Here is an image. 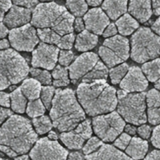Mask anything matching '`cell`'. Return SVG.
I'll return each mask as SVG.
<instances>
[{"label": "cell", "instance_id": "6da1fadb", "mask_svg": "<svg viewBox=\"0 0 160 160\" xmlns=\"http://www.w3.org/2000/svg\"><path fill=\"white\" fill-rule=\"evenodd\" d=\"M37 139L31 121L12 114L0 128V151L10 158L26 154Z\"/></svg>", "mask_w": 160, "mask_h": 160}, {"label": "cell", "instance_id": "7a4b0ae2", "mask_svg": "<svg viewBox=\"0 0 160 160\" xmlns=\"http://www.w3.org/2000/svg\"><path fill=\"white\" fill-rule=\"evenodd\" d=\"M76 94L79 103L89 116L111 112L117 107L116 90L106 80L81 82L77 88Z\"/></svg>", "mask_w": 160, "mask_h": 160}, {"label": "cell", "instance_id": "3957f363", "mask_svg": "<svg viewBox=\"0 0 160 160\" xmlns=\"http://www.w3.org/2000/svg\"><path fill=\"white\" fill-rule=\"evenodd\" d=\"M49 115L52 126L61 132L73 129L86 118L74 91L70 88L55 91Z\"/></svg>", "mask_w": 160, "mask_h": 160}, {"label": "cell", "instance_id": "277c9868", "mask_svg": "<svg viewBox=\"0 0 160 160\" xmlns=\"http://www.w3.org/2000/svg\"><path fill=\"white\" fill-rule=\"evenodd\" d=\"M74 17L63 6L54 2L38 4L32 12L31 25L50 28L60 36L72 33Z\"/></svg>", "mask_w": 160, "mask_h": 160}, {"label": "cell", "instance_id": "5b68a950", "mask_svg": "<svg viewBox=\"0 0 160 160\" xmlns=\"http://www.w3.org/2000/svg\"><path fill=\"white\" fill-rule=\"evenodd\" d=\"M29 72L26 59L18 52L0 50V91L25 79Z\"/></svg>", "mask_w": 160, "mask_h": 160}, {"label": "cell", "instance_id": "8992f818", "mask_svg": "<svg viewBox=\"0 0 160 160\" xmlns=\"http://www.w3.org/2000/svg\"><path fill=\"white\" fill-rule=\"evenodd\" d=\"M160 56V36L151 29L139 28L131 38V59L138 63H144Z\"/></svg>", "mask_w": 160, "mask_h": 160}, {"label": "cell", "instance_id": "52a82bcc", "mask_svg": "<svg viewBox=\"0 0 160 160\" xmlns=\"http://www.w3.org/2000/svg\"><path fill=\"white\" fill-rule=\"evenodd\" d=\"M117 94L118 112L124 120L134 125L146 122L145 92H126L119 90Z\"/></svg>", "mask_w": 160, "mask_h": 160}, {"label": "cell", "instance_id": "ba28073f", "mask_svg": "<svg viewBox=\"0 0 160 160\" xmlns=\"http://www.w3.org/2000/svg\"><path fill=\"white\" fill-rule=\"evenodd\" d=\"M94 133L104 142L114 141L122 132L125 121L116 111L96 116L92 119Z\"/></svg>", "mask_w": 160, "mask_h": 160}, {"label": "cell", "instance_id": "9c48e42d", "mask_svg": "<svg viewBox=\"0 0 160 160\" xmlns=\"http://www.w3.org/2000/svg\"><path fill=\"white\" fill-rule=\"evenodd\" d=\"M68 151L58 141L47 137L38 140L30 151L31 160H66Z\"/></svg>", "mask_w": 160, "mask_h": 160}, {"label": "cell", "instance_id": "30bf717a", "mask_svg": "<svg viewBox=\"0 0 160 160\" xmlns=\"http://www.w3.org/2000/svg\"><path fill=\"white\" fill-rule=\"evenodd\" d=\"M9 40L11 46L19 51H32L39 42L37 31L31 24L12 29Z\"/></svg>", "mask_w": 160, "mask_h": 160}, {"label": "cell", "instance_id": "8fae6325", "mask_svg": "<svg viewBox=\"0 0 160 160\" xmlns=\"http://www.w3.org/2000/svg\"><path fill=\"white\" fill-rule=\"evenodd\" d=\"M92 130L89 119H86L80 122L73 129L62 132L59 138L64 144L70 149H80L86 140L89 139L92 135Z\"/></svg>", "mask_w": 160, "mask_h": 160}, {"label": "cell", "instance_id": "7c38bea8", "mask_svg": "<svg viewBox=\"0 0 160 160\" xmlns=\"http://www.w3.org/2000/svg\"><path fill=\"white\" fill-rule=\"evenodd\" d=\"M59 49L53 44L40 42L32 52L31 65L48 70L54 68L58 60Z\"/></svg>", "mask_w": 160, "mask_h": 160}, {"label": "cell", "instance_id": "4fadbf2b", "mask_svg": "<svg viewBox=\"0 0 160 160\" xmlns=\"http://www.w3.org/2000/svg\"><path fill=\"white\" fill-rule=\"evenodd\" d=\"M99 61L98 56L94 52H88L79 55L69 66V78L75 84L78 80L89 72Z\"/></svg>", "mask_w": 160, "mask_h": 160}, {"label": "cell", "instance_id": "5bb4252c", "mask_svg": "<svg viewBox=\"0 0 160 160\" xmlns=\"http://www.w3.org/2000/svg\"><path fill=\"white\" fill-rule=\"evenodd\" d=\"M119 86L126 92H142L148 88V81L141 69L133 66L129 68Z\"/></svg>", "mask_w": 160, "mask_h": 160}, {"label": "cell", "instance_id": "9a60e30c", "mask_svg": "<svg viewBox=\"0 0 160 160\" xmlns=\"http://www.w3.org/2000/svg\"><path fill=\"white\" fill-rule=\"evenodd\" d=\"M83 21L86 29L96 35H101L110 22L109 17L100 8H93L87 11Z\"/></svg>", "mask_w": 160, "mask_h": 160}, {"label": "cell", "instance_id": "2e32d148", "mask_svg": "<svg viewBox=\"0 0 160 160\" xmlns=\"http://www.w3.org/2000/svg\"><path fill=\"white\" fill-rule=\"evenodd\" d=\"M31 14L30 9L13 5L8 14L4 16L3 22L8 28H19L28 24L31 20Z\"/></svg>", "mask_w": 160, "mask_h": 160}, {"label": "cell", "instance_id": "e0dca14e", "mask_svg": "<svg viewBox=\"0 0 160 160\" xmlns=\"http://www.w3.org/2000/svg\"><path fill=\"white\" fill-rule=\"evenodd\" d=\"M102 46L106 47L123 62L126 61L130 55L129 40L122 36L115 35L106 38L104 41Z\"/></svg>", "mask_w": 160, "mask_h": 160}, {"label": "cell", "instance_id": "ac0fdd59", "mask_svg": "<svg viewBox=\"0 0 160 160\" xmlns=\"http://www.w3.org/2000/svg\"><path fill=\"white\" fill-rule=\"evenodd\" d=\"M86 160H133L114 146L103 144L97 151L86 155Z\"/></svg>", "mask_w": 160, "mask_h": 160}, {"label": "cell", "instance_id": "d6986e66", "mask_svg": "<svg viewBox=\"0 0 160 160\" xmlns=\"http://www.w3.org/2000/svg\"><path fill=\"white\" fill-rule=\"evenodd\" d=\"M128 12L138 21L146 22L152 14L151 0H129Z\"/></svg>", "mask_w": 160, "mask_h": 160}, {"label": "cell", "instance_id": "ffe728a7", "mask_svg": "<svg viewBox=\"0 0 160 160\" xmlns=\"http://www.w3.org/2000/svg\"><path fill=\"white\" fill-rule=\"evenodd\" d=\"M148 120L152 125L160 124V91L150 89L146 94Z\"/></svg>", "mask_w": 160, "mask_h": 160}, {"label": "cell", "instance_id": "44dd1931", "mask_svg": "<svg viewBox=\"0 0 160 160\" xmlns=\"http://www.w3.org/2000/svg\"><path fill=\"white\" fill-rule=\"evenodd\" d=\"M128 0H104L102 9L112 20L124 14L128 9Z\"/></svg>", "mask_w": 160, "mask_h": 160}, {"label": "cell", "instance_id": "7402d4cb", "mask_svg": "<svg viewBox=\"0 0 160 160\" xmlns=\"http://www.w3.org/2000/svg\"><path fill=\"white\" fill-rule=\"evenodd\" d=\"M148 151V142L138 137L131 138L129 145L125 149L126 153L133 160L143 159Z\"/></svg>", "mask_w": 160, "mask_h": 160}, {"label": "cell", "instance_id": "603a6c76", "mask_svg": "<svg viewBox=\"0 0 160 160\" xmlns=\"http://www.w3.org/2000/svg\"><path fill=\"white\" fill-rule=\"evenodd\" d=\"M98 37L87 29L79 32L76 38L74 47L81 52L88 51L93 49L98 44Z\"/></svg>", "mask_w": 160, "mask_h": 160}, {"label": "cell", "instance_id": "cb8c5ba5", "mask_svg": "<svg viewBox=\"0 0 160 160\" xmlns=\"http://www.w3.org/2000/svg\"><path fill=\"white\" fill-rule=\"evenodd\" d=\"M115 24L119 32L122 36L130 35L139 26L138 21L127 13L119 18Z\"/></svg>", "mask_w": 160, "mask_h": 160}, {"label": "cell", "instance_id": "d4e9b609", "mask_svg": "<svg viewBox=\"0 0 160 160\" xmlns=\"http://www.w3.org/2000/svg\"><path fill=\"white\" fill-rule=\"evenodd\" d=\"M24 96L29 101L39 98L41 91V84L34 78H28L23 81L19 87Z\"/></svg>", "mask_w": 160, "mask_h": 160}, {"label": "cell", "instance_id": "484cf974", "mask_svg": "<svg viewBox=\"0 0 160 160\" xmlns=\"http://www.w3.org/2000/svg\"><path fill=\"white\" fill-rule=\"evenodd\" d=\"M109 74L108 67L102 62L98 61L93 68L82 77V82L90 83L98 80H106Z\"/></svg>", "mask_w": 160, "mask_h": 160}, {"label": "cell", "instance_id": "4316f807", "mask_svg": "<svg viewBox=\"0 0 160 160\" xmlns=\"http://www.w3.org/2000/svg\"><path fill=\"white\" fill-rule=\"evenodd\" d=\"M141 70L148 81L156 82L160 78V58H157L144 62Z\"/></svg>", "mask_w": 160, "mask_h": 160}, {"label": "cell", "instance_id": "83f0119b", "mask_svg": "<svg viewBox=\"0 0 160 160\" xmlns=\"http://www.w3.org/2000/svg\"><path fill=\"white\" fill-rule=\"evenodd\" d=\"M12 109L18 113H24L26 109L27 99L21 91L20 88L15 89L9 94Z\"/></svg>", "mask_w": 160, "mask_h": 160}, {"label": "cell", "instance_id": "f1b7e54d", "mask_svg": "<svg viewBox=\"0 0 160 160\" xmlns=\"http://www.w3.org/2000/svg\"><path fill=\"white\" fill-rule=\"evenodd\" d=\"M51 76L53 78L52 84L55 87L66 86L70 82L68 69L61 65L54 67Z\"/></svg>", "mask_w": 160, "mask_h": 160}, {"label": "cell", "instance_id": "f546056e", "mask_svg": "<svg viewBox=\"0 0 160 160\" xmlns=\"http://www.w3.org/2000/svg\"><path fill=\"white\" fill-rule=\"evenodd\" d=\"M66 6L71 14L76 17L84 15L88 9L86 0H66Z\"/></svg>", "mask_w": 160, "mask_h": 160}, {"label": "cell", "instance_id": "4dcf8cb0", "mask_svg": "<svg viewBox=\"0 0 160 160\" xmlns=\"http://www.w3.org/2000/svg\"><path fill=\"white\" fill-rule=\"evenodd\" d=\"M98 54L102 61L104 62V64L108 68H113L116 65L123 62V61L111 52L106 47L104 46H101L99 48Z\"/></svg>", "mask_w": 160, "mask_h": 160}, {"label": "cell", "instance_id": "1f68e13d", "mask_svg": "<svg viewBox=\"0 0 160 160\" xmlns=\"http://www.w3.org/2000/svg\"><path fill=\"white\" fill-rule=\"evenodd\" d=\"M37 34L42 42L49 44H57L61 36L50 28H38Z\"/></svg>", "mask_w": 160, "mask_h": 160}, {"label": "cell", "instance_id": "d6a6232c", "mask_svg": "<svg viewBox=\"0 0 160 160\" xmlns=\"http://www.w3.org/2000/svg\"><path fill=\"white\" fill-rule=\"evenodd\" d=\"M32 122L36 132L39 134H44L49 132L53 126L51 120L46 115L33 118Z\"/></svg>", "mask_w": 160, "mask_h": 160}, {"label": "cell", "instance_id": "836d02e7", "mask_svg": "<svg viewBox=\"0 0 160 160\" xmlns=\"http://www.w3.org/2000/svg\"><path fill=\"white\" fill-rule=\"evenodd\" d=\"M46 111V108L40 99L29 101L26 108L27 114L32 118L42 116Z\"/></svg>", "mask_w": 160, "mask_h": 160}, {"label": "cell", "instance_id": "e575fe53", "mask_svg": "<svg viewBox=\"0 0 160 160\" xmlns=\"http://www.w3.org/2000/svg\"><path fill=\"white\" fill-rule=\"evenodd\" d=\"M129 69V66L126 63H122L119 65L111 68L109 71L111 81L113 84L120 83Z\"/></svg>", "mask_w": 160, "mask_h": 160}, {"label": "cell", "instance_id": "d590c367", "mask_svg": "<svg viewBox=\"0 0 160 160\" xmlns=\"http://www.w3.org/2000/svg\"><path fill=\"white\" fill-rule=\"evenodd\" d=\"M29 72L34 79L38 81L41 84L50 85L52 82V76L47 70H42L38 68H31Z\"/></svg>", "mask_w": 160, "mask_h": 160}, {"label": "cell", "instance_id": "8d00e7d4", "mask_svg": "<svg viewBox=\"0 0 160 160\" xmlns=\"http://www.w3.org/2000/svg\"><path fill=\"white\" fill-rule=\"evenodd\" d=\"M55 91L54 88L51 86H44L41 88V100L47 109H49L51 106Z\"/></svg>", "mask_w": 160, "mask_h": 160}, {"label": "cell", "instance_id": "74e56055", "mask_svg": "<svg viewBox=\"0 0 160 160\" xmlns=\"http://www.w3.org/2000/svg\"><path fill=\"white\" fill-rule=\"evenodd\" d=\"M104 143L97 137H91L82 148V152L85 155H88L97 151Z\"/></svg>", "mask_w": 160, "mask_h": 160}, {"label": "cell", "instance_id": "f35d334b", "mask_svg": "<svg viewBox=\"0 0 160 160\" xmlns=\"http://www.w3.org/2000/svg\"><path fill=\"white\" fill-rule=\"evenodd\" d=\"M74 41L75 36L72 32L65 34L62 36V37H61L58 43L57 44L58 48L64 50H69L72 48Z\"/></svg>", "mask_w": 160, "mask_h": 160}, {"label": "cell", "instance_id": "ab89813d", "mask_svg": "<svg viewBox=\"0 0 160 160\" xmlns=\"http://www.w3.org/2000/svg\"><path fill=\"white\" fill-rule=\"evenodd\" d=\"M74 58V54L70 50H61L59 52L58 61L61 66H68Z\"/></svg>", "mask_w": 160, "mask_h": 160}, {"label": "cell", "instance_id": "60d3db41", "mask_svg": "<svg viewBox=\"0 0 160 160\" xmlns=\"http://www.w3.org/2000/svg\"><path fill=\"white\" fill-rule=\"evenodd\" d=\"M131 137L126 132L121 133L114 142V146L121 150H124L129 145Z\"/></svg>", "mask_w": 160, "mask_h": 160}, {"label": "cell", "instance_id": "b9f144b4", "mask_svg": "<svg viewBox=\"0 0 160 160\" xmlns=\"http://www.w3.org/2000/svg\"><path fill=\"white\" fill-rule=\"evenodd\" d=\"M151 141L154 147L160 149V124L153 129Z\"/></svg>", "mask_w": 160, "mask_h": 160}, {"label": "cell", "instance_id": "7bdbcfd3", "mask_svg": "<svg viewBox=\"0 0 160 160\" xmlns=\"http://www.w3.org/2000/svg\"><path fill=\"white\" fill-rule=\"evenodd\" d=\"M138 134L142 139H148L151 133V128L149 125L142 124L140 125L137 129Z\"/></svg>", "mask_w": 160, "mask_h": 160}, {"label": "cell", "instance_id": "ee69618b", "mask_svg": "<svg viewBox=\"0 0 160 160\" xmlns=\"http://www.w3.org/2000/svg\"><path fill=\"white\" fill-rule=\"evenodd\" d=\"M12 2L14 5L30 9L38 4V0H12Z\"/></svg>", "mask_w": 160, "mask_h": 160}, {"label": "cell", "instance_id": "f6af8a7d", "mask_svg": "<svg viewBox=\"0 0 160 160\" xmlns=\"http://www.w3.org/2000/svg\"><path fill=\"white\" fill-rule=\"evenodd\" d=\"M118 32V29L114 23L109 24L104 30L102 32V36L104 38H111L116 34Z\"/></svg>", "mask_w": 160, "mask_h": 160}, {"label": "cell", "instance_id": "bcb514c9", "mask_svg": "<svg viewBox=\"0 0 160 160\" xmlns=\"http://www.w3.org/2000/svg\"><path fill=\"white\" fill-rule=\"evenodd\" d=\"M0 105L5 108H9L10 106L9 94L0 91Z\"/></svg>", "mask_w": 160, "mask_h": 160}, {"label": "cell", "instance_id": "7dc6e473", "mask_svg": "<svg viewBox=\"0 0 160 160\" xmlns=\"http://www.w3.org/2000/svg\"><path fill=\"white\" fill-rule=\"evenodd\" d=\"M73 28L74 29L78 32H81V31H84L85 28V24L83 19L80 17H77L76 19H74Z\"/></svg>", "mask_w": 160, "mask_h": 160}, {"label": "cell", "instance_id": "c3c4849f", "mask_svg": "<svg viewBox=\"0 0 160 160\" xmlns=\"http://www.w3.org/2000/svg\"><path fill=\"white\" fill-rule=\"evenodd\" d=\"M12 115V112L8 109H6L0 106V125L3 122V121Z\"/></svg>", "mask_w": 160, "mask_h": 160}, {"label": "cell", "instance_id": "681fc988", "mask_svg": "<svg viewBox=\"0 0 160 160\" xmlns=\"http://www.w3.org/2000/svg\"><path fill=\"white\" fill-rule=\"evenodd\" d=\"M144 160H160V150H153L144 158Z\"/></svg>", "mask_w": 160, "mask_h": 160}, {"label": "cell", "instance_id": "f907efd6", "mask_svg": "<svg viewBox=\"0 0 160 160\" xmlns=\"http://www.w3.org/2000/svg\"><path fill=\"white\" fill-rule=\"evenodd\" d=\"M152 13L156 16H160V0H151Z\"/></svg>", "mask_w": 160, "mask_h": 160}, {"label": "cell", "instance_id": "816d5d0a", "mask_svg": "<svg viewBox=\"0 0 160 160\" xmlns=\"http://www.w3.org/2000/svg\"><path fill=\"white\" fill-rule=\"evenodd\" d=\"M83 155L78 151H74L68 155V160H85Z\"/></svg>", "mask_w": 160, "mask_h": 160}, {"label": "cell", "instance_id": "f5cc1de1", "mask_svg": "<svg viewBox=\"0 0 160 160\" xmlns=\"http://www.w3.org/2000/svg\"><path fill=\"white\" fill-rule=\"evenodd\" d=\"M12 6V0H0V9L6 12Z\"/></svg>", "mask_w": 160, "mask_h": 160}, {"label": "cell", "instance_id": "db71d44e", "mask_svg": "<svg viewBox=\"0 0 160 160\" xmlns=\"http://www.w3.org/2000/svg\"><path fill=\"white\" fill-rule=\"evenodd\" d=\"M151 29L155 34L160 36V16L153 22L151 26Z\"/></svg>", "mask_w": 160, "mask_h": 160}, {"label": "cell", "instance_id": "11a10c76", "mask_svg": "<svg viewBox=\"0 0 160 160\" xmlns=\"http://www.w3.org/2000/svg\"><path fill=\"white\" fill-rule=\"evenodd\" d=\"M124 131L126 132L130 135H135L137 132V128L131 124H126L124 126Z\"/></svg>", "mask_w": 160, "mask_h": 160}, {"label": "cell", "instance_id": "9f6ffc18", "mask_svg": "<svg viewBox=\"0 0 160 160\" xmlns=\"http://www.w3.org/2000/svg\"><path fill=\"white\" fill-rule=\"evenodd\" d=\"M8 33L9 31L8 28L3 22H0V39L5 38Z\"/></svg>", "mask_w": 160, "mask_h": 160}, {"label": "cell", "instance_id": "6f0895ef", "mask_svg": "<svg viewBox=\"0 0 160 160\" xmlns=\"http://www.w3.org/2000/svg\"><path fill=\"white\" fill-rule=\"evenodd\" d=\"M9 42L6 39H3L0 41V50H5L9 49Z\"/></svg>", "mask_w": 160, "mask_h": 160}, {"label": "cell", "instance_id": "680465c9", "mask_svg": "<svg viewBox=\"0 0 160 160\" xmlns=\"http://www.w3.org/2000/svg\"><path fill=\"white\" fill-rule=\"evenodd\" d=\"M103 0H86L88 5L92 7H96L101 4Z\"/></svg>", "mask_w": 160, "mask_h": 160}, {"label": "cell", "instance_id": "91938a15", "mask_svg": "<svg viewBox=\"0 0 160 160\" xmlns=\"http://www.w3.org/2000/svg\"><path fill=\"white\" fill-rule=\"evenodd\" d=\"M48 138L51 140H57L58 139V136L55 131H50V132L48 134Z\"/></svg>", "mask_w": 160, "mask_h": 160}, {"label": "cell", "instance_id": "94428289", "mask_svg": "<svg viewBox=\"0 0 160 160\" xmlns=\"http://www.w3.org/2000/svg\"><path fill=\"white\" fill-rule=\"evenodd\" d=\"M14 160H30L28 155H22L21 156L16 158Z\"/></svg>", "mask_w": 160, "mask_h": 160}, {"label": "cell", "instance_id": "6125c7cd", "mask_svg": "<svg viewBox=\"0 0 160 160\" xmlns=\"http://www.w3.org/2000/svg\"><path fill=\"white\" fill-rule=\"evenodd\" d=\"M154 88H156V89H157L158 91H160V78L155 82Z\"/></svg>", "mask_w": 160, "mask_h": 160}, {"label": "cell", "instance_id": "be15d7a7", "mask_svg": "<svg viewBox=\"0 0 160 160\" xmlns=\"http://www.w3.org/2000/svg\"><path fill=\"white\" fill-rule=\"evenodd\" d=\"M4 15V12L2 11L0 9V21H2V20H3Z\"/></svg>", "mask_w": 160, "mask_h": 160}, {"label": "cell", "instance_id": "e7e4bbea", "mask_svg": "<svg viewBox=\"0 0 160 160\" xmlns=\"http://www.w3.org/2000/svg\"><path fill=\"white\" fill-rule=\"evenodd\" d=\"M41 2H51L53 1L54 0H40Z\"/></svg>", "mask_w": 160, "mask_h": 160}, {"label": "cell", "instance_id": "03108f58", "mask_svg": "<svg viewBox=\"0 0 160 160\" xmlns=\"http://www.w3.org/2000/svg\"><path fill=\"white\" fill-rule=\"evenodd\" d=\"M0 160H8V159H4L3 158H2L1 156H0Z\"/></svg>", "mask_w": 160, "mask_h": 160}]
</instances>
